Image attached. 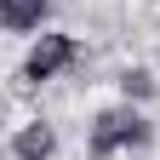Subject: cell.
<instances>
[{"instance_id": "cell-1", "label": "cell", "mask_w": 160, "mask_h": 160, "mask_svg": "<svg viewBox=\"0 0 160 160\" xmlns=\"http://www.w3.org/2000/svg\"><path fill=\"white\" fill-rule=\"evenodd\" d=\"M137 143H149V120L137 114V109H109V114H97V126H92V154L97 160H109L120 149H137Z\"/></svg>"}, {"instance_id": "cell-2", "label": "cell", "mask_w": 160, "mask_h": 160, "mask_svg": "<svg viewBox=\"0 0 160 160\" xmlns=\"http://www.w3.org/2000/svg\"><path fill=\"white\" fill-rule=\"evenodd\" d=\"M74 57H80V46L69 34H40V46L29 52V63H23V80H52V74H63Z\"/></svg>"}, {"instance_id": "cell-3", "label": "cell", "mask_w": 160, "mask_h": 160, "mask_svg": "<svg viewBox=\"0 0 160 160\" xmlns=\"http://www.w3.org/2000/svg\"><path fill=\"white\" fill-rule=\"evenodd\" d=\"M17 160H46L52 149H57V137H52V126H40V120H34V126H23V132H17Z\"/></svg>"}, {"instance_id": "cell-4", "label": "cell", "mask_w": 160, "mask_h": 160, "mask_svg": "<svg viewBox=\"0 0 160 160\" xmlns=\"http://www.w3.org/2000/svg\"><path fill=\"white\" fill-rule=\"evenodd\" d=\"M46 0H0V23L6 29H40Z\"/></svg>"}, {"instance_id": "cell-5", "label": "cell", "mask_w": 160, "mask_h": 160, "mask_svg": "<svg viewBox=\"0 0 160 160\" xmlns=\"http://www.w3.org/2000/svg\"><path fill=\"white\" fill-rule=\"evenodd\" d=\"M120 86H126V97H154V80H149L143 69H126V74H120Z\"/></svg>"}]
</instances>
